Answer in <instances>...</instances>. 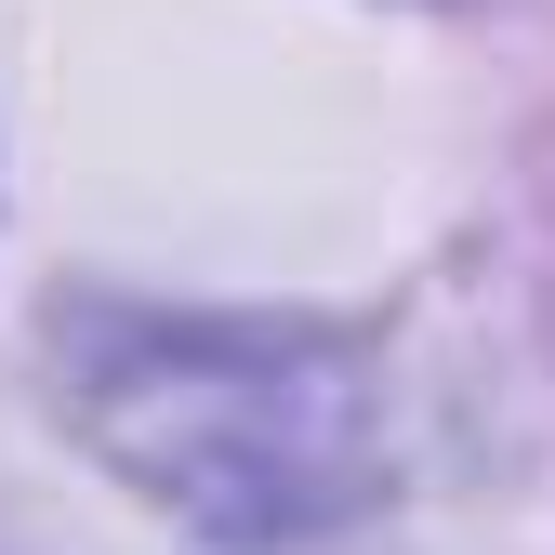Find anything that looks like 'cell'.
Returning a JSON list of instances; mask_svg holds the SVG:
<instances>
[{
    "instance_id": "6da1fadb",
    "label": "cell",
    "mask_w": 555,
    "mask_h": 555,
    "mask_svg": "<svg viewBox=\"0 0 555 555\" xmlns=\"http://www.w3.org/2000/svg\"><path fill=\"white\" fill-rule=\"evenodd\" d=\"M80 424L119 476L212 529H318L371 490V384L318 331H225V318H132L93 344Z\"/></svg>"
}]
</instances>
